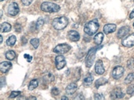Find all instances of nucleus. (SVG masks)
<instances>
[{
	"instance_id": "f257e3e1",
	"label": "nucleus",
	"mask_w": 134,
	"mask_h": 100,
	"mask_svg": "<svg viewBox=\"0 0 134 100\" xmlns=\"http://www.w3.org/2000/svg\"><path fill=\"white\" fill-rule=\"evenodd\" d=\"M99 22L97 19H94L90 22H88L85 27H84V31L86 34H87L88 35H93L94 34H96L99 29Z\"/></svg>"
},
{
	"instance_id": "f03ea898",
	"label": "nucleus",
	"mask_w": 134,
	"mask_h": 100,
	"mask_svg": "<svg viewBox=\"0 0 134 100\" xmlns=\"http://www.w3.org/2000/svg\"><path fill=\"white\" fill-rule=\"evenodd\" d=\"M53 27L56 30H63L64 29L68 24V19L65 16H60V17H57L53 20Z\"/></svg>"
},
{
	"instance_id": "7ed1b4c3",
	"label": "nucleus",
	"mask_w": 134,
	"mask_h": 100,
	"mask_svg": "<svg viewBox=\"0 0 134 100\" xmlns=\"http://www.w3.org/2000/svg\"><path fill=\"white\" fill-rule=\"evenodd\" d=\"M41 9L46 13H57L60 9V7L53 2H44L41 5Z\"/></svg>"
},
{
	"instance_id": "20e7f679",
	"label": "nucleus",
	"mask_w": 134,
	"mask_h": 100,
	"mask_svg": "<svg viewBox=\"0 0 134 100\" xmlns=\"http://www.w3.org/2000/svg\"><path fill=\"white\" fill-rule=\"evenodd\" d=\"M98 49L99 48H92L89 51V52H88V54L86 56V67L90 68L93 66L94 60H95L96 52H97Z\"/></svg>"
},
{
	"instance_id": "39448f33",
	"label": "nucleus",
	"mask_w": 134,
	"mask_h": 100,
	"mask_svg": "<svg viewBox=\"0 0 134 100\" xmlns=\"http://www.w3.org/2000/svg\"><path fill=\"white\" fill-rule=\"evenodd\" d=\"M70 49H71V46L69 45L60 44L54 48L53 52L57 54H64V53H67L68 52H69Z\"/></svg>"
},
{
	"instance_id": "423d86ee",
	"label": "nucleus",
	"mask_w": 134,
	"mask_h": 100,
	"mask_svg": "<svg viewBox=\"0 0 134 100\" xmlns=\"http://www.w3.org/2000/svg\"><path fill=\"white\" fill-rule=\"evenodd\" d=\"M19 11H20V9H19L17 3L12 2L9 5L7 12L10 16H16L19 13Z\"/></svg>"
},
{
	"instance_id": "0eeeda50",
	"label": "nucleus",
	"mask_w": 134,
	"mask_h": 100,
	"mask_svg": "<svg viewBox=\"0 0 134 100\" xmlns=\"http://www.w3.org/2000/svg\"><path fill=\"white\" fill-rule=\"evenodd\" d=\"M55 64H56V67L57 70L63 69L66 65V60H65L64 56H63L61 55L57 56L55 59Z\"/></svg>"
},
{
	"instance_id": "6e6552de",
	"label": "nucleus",
	"mask_w": 134,
	"mask_h": 100,
	"mask_svg": "<svg viewBox=\"0 0 134 100\" xmlns=\"http://www.w3.org/2000/svg\"><path fill=\"white\" fill-rule=\"evenodd\" d=\"M124 72H125V70L122 67H120V66L115 67L112 71V77L115 79H119L122 77Z\"/></svg>"
},
{
	"instance_id": "1a4fd4ad",
	"label": "nucleus",
	"mask_w": 134,
	"mask_h": 100,
	"mask_svg": "<svg viewBox=\"0 0 134 100\" xmlns=\"http://www.w3.org/2000/svg\"><path fill=\"white\" fill-rule=\"evenodd\" d=\"M122 45H123L124 46L128 47V48H130V47L133 46L134 33L133 34H130V35H129V36H127V37H126V38L122 40Z\"/></svg>"
},
{
	"instance_id": "9d476101",
	"label": "nucleus",
	"mask_w": 134,
	"mask_h": 100,
	"mask_svg": "<svg viewBox=\"0 0 134 100\" xmlns=\"http://www.w3.org/2000/svg\"><path fill=\"white\" fill-rule=\"evenodd\" d=\"M104 71L105 70L104 67L103 62L101 60H97V62L95 64V72L99 75H102L104 73Z\"/></svg>"
},
{
	"instance_id": "9b49d317",
	"label": "nucleus",
	"mask_w": 134,
	"mask_h": 100,
	"mask_svg": "<svg viewBox=\"0 0 134 100\" xmlns=\"http://www.w3.org/2000/svg\"><path fill=\"white\" fill-rule=\"evenodd\" d=\"M125 94L122 92L120 89H116L114 91L111 92V98L114 99H122L123 98Z\"/></svg>"
},
{
	"instance_id": "f8f14e48",
	"label": "nucleus",
	"mask_w": 134,
	"mask_h": 100,
	"mask_svg": "<svg viewBox=\"0 0 134 100\" xmlns=\"http://www.w3.org/2000/svg\"><path fill=\"white\" fill-rule=\"evenodd\" d=\"M12 67V63L8 61H4L0 64V70L2 73H6Z\"/></svg>"
},
{
	"instance_id": "ddd939ff",
	"label": "nucleus",
	"mask_w": 134,
	"mask_h": 100,
	"mask_svg": "<svg viewBox=\"0 0 134 100\" xmlns=\"http://www.w3.org/2000/svg\"><path fill=\"white\" fill-rule=\"evenodd\" d=\"M78 89V85L75 83H71L69 84L66 88V93L68 95H73Z\"/></svg>"
},
{
	"instance_id": "4468645a",
	"label": "nucleus",
	"mask_w": 134,
	"mask_h": 100,
	"mask_svg": "<svg viewBox=\"0 0 134 100\" xmlns=\"http://www.w3.org/2000/svg\"><path fill=\"white\" fill-rule=\"evenodd\" d=\"M116 30V25L114 23H108L104 27V31L106 34L113 33Z\"/></svg>"
},
{
	"instance_id": "2eb2a0df",
	"label": "nucleus",
	"mask_w": 134,
	"mask_h": 100,
	"mask_svg": "<svg viewBox=\"0 0 134 100\" xmlns=\"http://www.w3.org/2000/svg\"><path fill=\"white\" fill-rule=\"evenodd\" d=\"M68 38L72 42H78L80 39V35L76 31H71L68 33Z\"/></svg>"
},
{
	"instance_id": "dca6fc26",
	"label": "nucleus",
	"mask_w": 134,
	"mask_h": 100,
	"mask_svg": "<svg viewBox=\"0 0 134 100\" xmlns=\"http://www.w3.org/2000/svg\"><path fill=\"white\" fill-rule=\"evenodd\" d=\"M129 31H130V27H127V26L122 27H121V28L119 30L118 34H117V36H118V38H124L125 36H126V35L128 34Z\"/></svg>"
},
{
	"instance_id": "f3484780",
	"label": "nucleus",
	"mask_w": 134,
	"mask_h": 100,
	"mask_svg": "<svg viewBox=\"0 0 134 100\" xmlns=\"http://www.w3.org/2000/svg\"><path fill=\"white\" fill-rule=\"evenodd\" d=\"M93 40H94V42H95L97 45H100V44L102 43L103 40H104V34L101 33V32L97 34L94 36Z\"/></svg>"
},
{
	"instance_id": "a211bd4d",
	"label": "nucleus",
	"mask_w": 134,
	"mask_h": 100,
	"mask_svg": "<svg viewBox=\"0 0 134 100\" xmlns=\"http://www.w3.org/2000/svg\"><path fill=\"white\" fill-rule=\"evenodd\" d=\"M11 28H12V27H11V25L9 23L5 22V23H2L1 24V32L2 33L9 32V31H10Z\"/></svg>"
},
{
	"instance_id": "6ab92c4d",
	"label": "nucleus",
	"mask_w": 134,
	"mask_h": 100,
	"mask_svg": "<svg viewBox=\"0 0 134 100\" xmlns=\"http://www.w3.org/2000/svg\"><path fill=\"white\" fill-rule=\"evenodd\" d=\"M108 83V80L104 78H99L98 80H97L95 81V87L97 89H99V87L102 86V85H104Z\"/></svg>"
},
{
	"instance_id": "aec40b11",
	"label": "nucleus",
	"mask_w": 134,
	"mask_h": 100,
	"mask_svg": "<svg viewBox=\"0 0 134 100\" xmlns=\"http://www.w3.org/2000/svg\"><path fill=\"white\" fill-rule=\"evenodd\" d=\"M38 85V81L37 79H33L30 81L29 85H28V90L32 91L35 89H36Z\"/></svg>"
},
{
	"instance_id": "412c9836",
	"label": "nucleus",
	"mask_w": 134,
	"mask_h": 100,
	"mask_svg": "<svg viewBox=\"0 0 134 100\" xmlns=\"http://www.w3.org/2000/svg\"><path fill=\"white\" fill-rule=\"evenodd\" d=\"M16 38L14 35H11L7 40H6V45L8 46H13L14 45V44L16 43Z\"/></svg>"
},
{
	"instance_id": "4be33fe9",
	"label": "nucleus",
	"mask_w": 134,
	"mask_h": 100,
	"mask_svg": "<svg viewBox=\"0 0 134 100\" xmlns=\"http://www.w3.org/2000/svg\"><path fill=\"white\" fill-rule=\"evenodd\" d=\"M5 57H6V59L9 60H13L15 59V57H16V53H15V52H13V51H12V50L8 51V52L5 53Z\"/></svg>"
},
{
	"instance_id": "5701e85b",
	"label": "nucleus",
	"mask_w": 134,
	"mask_h": 100,
	"mask_svg": "<svg viewBox=\"0 0 134 100\" xmlns=\"http://www.w3.org/2000/svg\"><path fill=\"white\" fill-rule=\"evenodd\" d=\"M93 77H92V76H88V77H86V78L84 79L83 84H84V85H86V86H90V85H91L93 84Z\"/></svg>"
},
{
	"instance_id": "b1692460",
	"label": "nucleus",
	"mask_w": 134,
	"mask_h": 100,
	"mask_svg": "<svg viewBox=\"0 0 134 100\" xmlns=\"http://www.w3.org/2000/svg\"><path fill=\"white\" fill-rule=\"evenodd\" d=\"M134 80V74L133 73H131L125 79V83L126 84H130L132 81H133Z\"/></svg>"
},
{
	"instance_id": "393cba45",
	"label": "nucleus",
	"mask_w": 134,
	"mask_h": 100,
	"mask_svg": "<svg viewBox=\"0 0 134 100\" xmlns=\"http://www.w3.org/2000/svg\"><path fill=\"white\" fill-rule=\"evenodd\" d=\"M30 43L31 44V45L35 49H37L38 47V45H39V39L38 38H32L30 41Z\"/></svg>"
},
{
	"instance_id": "a878e982",
	"label": "nucleus",
	"mask_w": 134,
	"mask_h": 100,
	"mask_svg": "<svg viewBox=\"0 0 134 100\" xmlns=\"http://www.w3.org/2000/svg\"><path fill=\"white\" fill-rule=\"evenodd\" d=\"M44 24V20H42V19H41V18H39L38 20H37V22H36V25H35V28L36 29H39L40 27H42V25Z\"/></svg>"
},
{
	"instance_id": "bb28decb",
	"label": "nucleus",
	"mask_w": 134,
	"mask_h": 100,
	"mask_svg": "<svg viewBox=\"0 0 134 100\" xmlns=\"http://www.w3.org/2000/svg\"><path fill=\"white\" fill-rule=\"evenodd\" d=\"M21 94L20 92H18V91H14V92H12L10 96H9V99H14L17 96H19Z\"/></svg>"
},
{
	"instance_id": "cd10ccee",
	"label": "nucleus",
	"mask_w": 134,
	"mask_h": 100,
	"mask_svg": "<svg viewBox=\"0 0 134 100\" xmlns=\"http://www.w3.org/2000/svg\"><path fill=\"white\" fill-rule=\"evenodd\" d=\"M127 67L129 69H132L134 67V58H130L127 62Z\"/></svg>"
},
{
	"instance_id": "c85d7f7f",
	"label": "nucleus",
	"mask_w": 134,
	"mask_h": 100,
	"mask_svg": "<svg viewBox=\"0 0 134 100\" xmlns=\"http://www.w3.org/2000/svg\"><path fill=\"white\" fill-rule=\"evenodd\" d=\"M51 94L53 96H58L60 94V91L58 90L57 88H53L52 90H51Z\"/></svg>"
},
{
	"instance_id": "c756f323",
	"label": "nucleus",
	"mask_w": 134,
	"mask_h": 100,
	"mask_svg": "<svg viewBox=\"0 0 134 100\" xmlns=\"http://www.w3.org/2000/svg\"><path fill=\"white\" fill-rule=\"evenodd\" d=\"M127 94H129V95H131V94H133L134 92V85H130L129 87H128V89H127Z\"/></svg>"
},
{
	"instance_id": "7c9ffc66",
	"label": "nucleus",
	"mask_w": 134,
	"mask_h": 100,
	"mask_svg": "<svg viewBox=\"0 0 134 100\" xmlns=\"http://www.w3.org/2000/svg\"><path fill=\"white\" fill-rule=\"evenodd\" d=\"M14 28H15V31L16 32H20L21 30H22V27H21L20 24H19V23H16L15 26H14Z\"/></svg>"
},
{
	"instance_id": "2f4dec72",
	"label": "nucleus",
	"mask_w": 134,
	"mask_h": 100,
	"mask_svg": "<svg viewBox=\"0 0 134 100\" xmlns=\"http://www.w3.org/2000/svg\"><path fill=\"white\" fill-rule=\"evenodd\" d=\"M24 59L27 60V61L28 63H30V62L32 60V56H30V55H28V54H24Z\"/></svg>"
},
{
	"instance_id": "473e14b6",
	"label": "nucleus",
	"mask_w": 134,
	"mask_h": 100,
	"mask_svg": "<svg viewBox=\"0 0 134 100\" xmlns=\"http://www.w3.org/2000/svg\"><path fill=\"white\" fill-rule=\"evenodd\" d=\"M95 99H104V96L101 94H96L94 96Z\"/></svg>"
},
{
	"instance_id": "72a5a7b5",
	"label": "nucleus",
	"mask_w": 134,
	"mask_h": 100,
	"mask_svg": "<svg viewBox=\"0 0 134 100\" xmlns=\"http://www.w3.org/2000/svg\"><path fill=\"white\" fill-rule=\"evenodd\" d=\"M33 0H21L22 3L24 5H29L31 2H32Z\"/></svg>"
},
{
	"instance_id": "f704fd0d",
	"label": "nucleus",
	"mask_w": 134,
	"mask_h": 100,
	"mask_svg": "<svg viewBox=\"0 0 134 100\" xmlns=\"http://www.w3.org/2000/svg\"><path fill=\"white\" fill-rule=\"evenodd\" d=\"M84 99L85 98H84V96H83L82 94H79V96L78 97H76L75 99Z\"/></svg>"
},
{
	"instance_id": "c9c22d12",
	"label": "nucleus",
	"mask_w": 134,
	"mask_h": 100,
	"mask_svg": "<svg viewBox=\"0 0 134 100\" xmlns=\"http://www.w3.org/2000/svg\"><path fill=\"white\" fill-rule=\"evenodd\" d=\"M130 19L134 18V9L131 12V13H130Z\"/></svg>"
},
{
	"instance_id": "e433bc0d",
	"label": "nucleus",
	"mask_w": 134,
	"mask_h": 100,
	"mask_svg": "<svg viewBox=\"0 0 134 100\" xmlns=\"http://www.w3.org/2000/svg\"><path fill=\"white\" fill-rule=\"evenodd\" d=\"M22 43L23 44H26L27 43V39L24 37H22Z\"/></svg>"
},
{
	"instance_id": "4c0bfd02",
	"label": "nucleus",
	"mask_w": 134,
	"mask_h": 100,
	"mask_svg": "<svg viewBox=\"0 0 134 100\" xmlns=\"http://www.w3.org/2000/svg\"><path fill=\"white\" fill-rule=\"evenodd\" d=\"M61 99H66V100L68 99V97H66V96H63Z\"/></svg>"
},
{
	"instance_id": "58836bf2",
	"label": "nucleus",
	"mask_w": 134,
	"mask_h": 100,
	"mask_svg": "<svg viewBox=\"0 0 134 100\" xmlns=\"http://www.w3.org/2000/svg\"><path fill=\"white\" fill-rule=\"evenodd\" d=\"M36 99V98L35 97H32V96H31V97H29V99Z\"/></svg>"
},
{
	"instance_id": "ea45409f",
	"label": "nucleus",
	"mask_w": 134,
	"mask_h": 100,
	"mask_svg": "<svg viewBox=\"0 0 134 100\" xmlns=\"http://www.w3.org/2000/svg\"><path fill=\"white\" fill-rule=\"evenodd\" d=\"M0 42L2 43V36H0Z\"/></svg>"
},
{
	"instance_id": "a19ab883",
	"label": "nucleus",
	"mask_w": 134,
	"mask_h": 100,
	"mask_svg": "<svg viewBox=\"0 0 134 100\" xmlns=\"http://www.w3.org/2000/svg\"><path fill=\"white\" fill-rule=\"evenodd\" d=\"M0 1H1V2H2V1H4V0H0Z\"/></svg>"
},
{
	"instance_id": "79ce46f5",
	"label": "nucleus",
	"mask_w": 134,
	"mask_h": 100,
	"mask_svg": "<svg viewBox=\"0 0 134 100\" xmlns=\"http://www.w3.org/2000/svg\"><path fill=\"white\" fill-rule=\"evenodd\" d=\"M133 27H134V23H133Z\"/></svg>"
}]
</instances>
